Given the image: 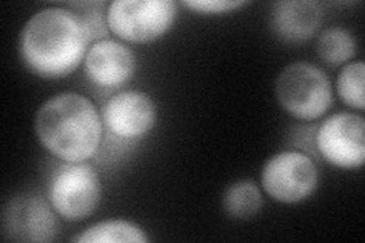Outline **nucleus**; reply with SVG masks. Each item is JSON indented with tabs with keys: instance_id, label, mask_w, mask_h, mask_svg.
I'll list each match as a JSON object with an SVG mask.
<instances>
[{
	"instance_id": "obj_1",
	"label": "nucleus",
	"mask_w": 365,
	"mask_h": 243,
	"mask_svg": "<svg viewBox=\"0 0 365 243\" xmlns=\"http://www.w3.org/2000/svg\"><path fill=\"white\" fill-rule=\"evenodd\" d=\"M90 43L83 21L72 9L52 6L25 23L17 49L29 72L43 79H61L81 66Z\"/></svg>"
},
{
	"instance_id": "obj_2",
	"label": "nucleus",
	"mask_w": 365,
	"mask_h": 243,
	"mask_svg": "<svg viewBox=\"0 0 365 243\" xmlns=\"http://www.w3.org/2000/svg\"><path fill=\"white\" fill-rule=\"evenodd\" d=\"M36 134L49 154L67 163H81L98 152L104 123L88 98L64 91L43 102L36 114Z\"/></svg>"
},
{
	"instance_id": "obj_3",
	"label": "nucleus",
	"mask_w": 365,
	"mask_h": 243,
	"mask_svg": "<svg viewBox=\"0 0 365 243\" xmlns=\"http://www.w3.org/2000/svg\"><path fill=\"white\" fill-rule=\"evenodd\" d=\"M276 98L294 119L317 120L332 107L334 91L329 76L311 63H292L279 73Z\"/></svg>"
},
{
	"instance_id": "obj_4",
	"label": "nucleus",
	"mask_w": 365,
	"mask_h": 243,
	"mask_svg": "<svg viewBox=\"0 0 365 243\" xmlns=\"http://www.w3.org/2000/svg\"><path fill=\"white\" fill-rule=\"evenodd\" d=\"M177 14L174 0H114L107 6V25L122 41L148 44L166 36Z\"/></svg>"
},
{
	"instance_id": "obj_5",
	"label": "nucleus",
	"mask_w": 365,
	"mask_h": 243,
	"mask_svg": "<svg viewBox=\"0 0 365 243\" xmlns=\"http://www.w3.org/2000/svg\"><path fill=\"white\" fill-rule=\"evenodd\" d=\"M101 198L99 175L87 161H64L49 180L48 200L55 213L67 222H81L90 217L98 210Z\"/></svg>"
},
{
	"instance_id": "obj_6",
	"label": "nucleus",
	"mask_w": 365,
	"mask_h": 243,
	"mask_svg": "<svg viewBox=\"0 0 365 243\" xmlns=\"http://www.w3.org/2000/svg\"><path fill=\"white\" fill-rule=\"evenodd\" d=\"M318 169L300 150H282L269 157L260 172V182L271 200L297 204L311 198L318 187Z\"/></svg>"
},
{
	"instance_id": "obj_7",
	"label": "nucleus",
	"mask_w": 365,
	"mask_h": 243,
	"mask_svg": "<svg viewBox=\"0 0 365 243\" xmlns=\"http://www.w3.org/2000/svg\"><path fill=\"white\" fill-rule=\"evenodd\" d=\"M319 155L338 169H359L365 161V119L355 113H335L315 135Z\"/></svg>"
},
{
	"instance_id": "obj_8",
	"label": "nucleus",
	"mask_w": 365,
	"mask_h": 243,
	"mask_svg": "<svg viewBox=\"0 0 365 243\" xmlns=\"http://www.w3.org/2000/svg\"><path fill=\"white\" fill-rule=\"evenodd\" d=\"M56 214L49 200L38 193H20L8 201L2 213L6 240L51 243L58 233Z\"/></svg>"
},
{
	"instance_id": "obj_9",
	"label": "nucleus",
	"mask_w": 365,
	"mask_h": 243,
	"mask_svg": "<svg viewBox=\"0 0 365 243\" xmlns=\"http://www.w3.org/2000/svg\"><path fill=\"white\" fill-rule=\"evenodd\" d=\"M104 128L119 140L135 142L150 134L157 123L153 98L140 90H122L101 111Z\"/></svg>"
},
{
	"instance_id": "obj_10",
	"label": "nucleus",
	"mask_w": 365,
	"mask_h": 243,
	"mask_svg": "<svg viewBox=\"0 0 365 243\" xmlns=\"http://www.w3.org/2000/svg\"><path fill=\"white\" fill-rule=\"evenodd\" d=\"M84 71L90 83L102 88H116L134 76L135 56L127 44L116 40H98L88 48Z\"/></svg>"
},
{
	"instance_id": "obj_11",
	"label": "nucleus",
	"mask_w": 365,
	"mask_h": 243,
	"mask_svg": "<svg viewBox=\"0 0 365 243\" xmlns=\"http://www.w3.org/2000/svg\"><path fill=\"white\" fill-rule=\"evenodd\" d=\"M271 29L287 43L311 40L323 23V8L312 0H282L271 8Z\"/></svg>"
},
{
	"instance_id": "obj_12",
	"label": "nucleus",
	"mask_w": 365,
	"mask_h": 243,
	"mask_svg": "<svg viewBox=\"0 0 365 243\" xmlns=\"http://www.w3.org/2000/svg\"><path fill=\"white\" fill-rule=\"evenodd\" d=\"M262 205V192L255 181L241 180L228 186L222 193V208L228 217L248 221L255 217Z\"/></svg>"
},
{
	"instance_id": "obj_13",
	"label": "nucleus",
	"mask_w": 365,
	"mask_h": 243,
	"mask_svg": "<svg viewBox=\"0 0 365 243\" xmlns=\"http://www.w3.org/2000/svg\"><path fill=\"white\" fill-rule=\"evenodd\" d=\"M75 242L78 243H146L150 242V237L134 222L123 221V219H110V221H102L95 225L86 228L79 234Z\"/></svg>"
},
{
	"instance_id": "obj_14",
	"label": "nucleus",
	"mask_w": 365,
	"mask_h": 243,
	"mask_svg": "<svg viewBox=\"0 0 365 243\" xmlns=\"http://www.w3.org/2000/svg\"><path fill=\"white\" fill-rule=\"evenodd\" d=\"M317 52L326 64L344 66L356 55L358 43L349 29L330 26L318 36Z\"/></svg>"
},
{
	"instance_id": "obj_15",
	"label": "nucleus",
	"mask_w": 365,
	"mask_h": 243,
	"mask_svg": "<svg viewBox=\"0 0 365 243\" xmlns=\"http://www.w3.org/2000/svg\"><path fill=\"white\" fill-rule=\"evenodd\" d=\"M364 81H365V66L362 61L347 63L342 66L336 78V91L341 100L347 107L364 111L365 95H364Z\"/></svg>"
},
{
	"instance_id": "obj_16",
	"label": "nucleus",
	"mask_w": 365,
	"mask_h": 243,
	"mask_svg": "<svg viewBox=\"0 0 365 243\" xmlns=\"http://www.w3.org/2000/svg\"><path fill=\"white\" fill-rule=\"evenodd\" d=\"M245 5H248V2H244V0H189V2H182L185 8L204 16H220L233 13V11Z\"/></svg>"
}]
</instances>
